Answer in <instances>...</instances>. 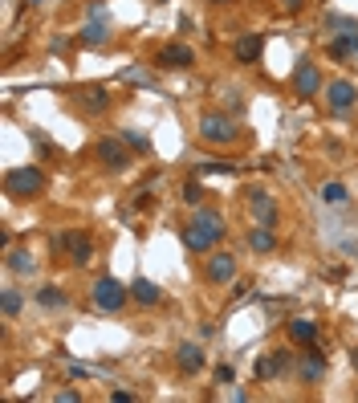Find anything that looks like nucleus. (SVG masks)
<instances>
[{
    "label": "nucleus",
    "instance_id": "obj_1",
    "mask_svg": "<svg viewBox=\"0 0 358 403\" xmlns=\"http://www.w3.org/2000/svg\"><path fill=\"white\" fill-rule=\"evenodd\" d=\"M4 192L17 196V200L41 196L45 192V172L41 167H8V172H4Z\"/></svg>",
    "mask_w": 358,
    "mask_h": 403
},
{
    "label": "nucleus",
    "instance_id": "obj_2",
    "mask_svg": "<svg viewBox=\"0 0 358 403\" xmlns=\"http://www.w3.org/2000/svg\"><path fill=\"white\" fill-rule=\"evenodd\" d=\"M127 298H131V285H123L118 277H98V281H94V306H98V310H106V313L123 310Z\"/></svg>",
    "mask_w": 358,
    "mask_h": 403
},
{
    "label": "nucleus",
    "instance_id": "obj_3",
    "mask_svg": "<svg viewBox=\"0 0 358 403\" xmlns=\"http://www.w3.org/2000/svg\"><path fill=\"white\" fill-rule=\"evenodd\" d=\"M53 249L57 253H70L74 265H90V257H94V240H90L86 232H61V236H53Z\"/></svg>",
    "mask_w": 358,
    "mask_h": 403
},
{
    "label": "nucleus",
    "instance_id": "obj_4",
    "mask_svg": "<svg viewBox=\"0 0 358 403\" xmlns=\"http://www.w3.org/2000/svg\"><path fill=\"white\" fill-rule=\"evenodd\" d=\"M200 138H204V143H216V147H220V143H232V138H236V123H232L228 114H204V118H200Z\"/></svg>",
    "mask_w": 358,
    "mask_h": 403
},
{
    "label": "nucleus",
    "instance_id": "obj_5",
    "mask_svg": "<svg viewBox=\"0 0 358 403\" xmlns=\"http://www.w3.org/2000/svg\"><path fill=\"white\" fill-rule=\"evenodd\" d=\"M94 155H98L110 172H118V167H127V163H131V143H127V138H98Z\"/></svg>",
    "mask_w": 358,
    "mask_h": 403
},
{
    "label": "nucleus",
    "instance_id": "obj_6",
    "mask_svg": "<svg viewBox=\"0 0 358 403\" xmlns=\"http://www.w3.org/2000/svg\"><path fill=\"white\" fill-rule=\"evenodd\" d=\"M293 94H297V98L322 94V70H317L313 61H297V70H293Z\"/></svg>",
    "mask_w": 358,
    "mask_h": 403
},
{
    "label": "nucleus",
    "instance_id": "obj_7",
    "mask_svg": "<svg viewBox=\"0 0 358 403\" xmlns=\"http://www.w3.org/2000/svg\"><path fill=\"white\" fill-rule=\"evenodd\" d=\"M289 366H293L289 351H273V355H265V358H257V362H253V375L268 383V379H281V375H285Z\"/></svg>",
    "mask_w": 358,
    "mask_h": 403
},
{
    "label": "nucleus",
    "instance_id": "obj_8",
    "mask_svg": "<svg viewBox=\"0 0 358 403\" xmlns=\"http://www.w3.org/2000/svg\"><path fill=\"white\" fill-rule=\"evenodd\" d=\"M249 212H253V220L265 224V228H277V220H281V212H277V204H273L268 192H249Z\"/></svg>",
    "mask_w": 358,
    "mask_h": 403
},
{
    "label": "nucleus",
    "instance_id": "obj_9",
    "mask_svg": "<svg viewBox=\"0 0 358 403\" xmlns=\"http://www.w3.org/2000/svg\"><path fill=\"white\" fill-rule=\"evenodd\" d=\"M326 102H330V110H350L358 102V90H355V82H346V78H334L330 86H326Z\"/></svg>",
    "mask_w": 358,
    "mask_h": 403
},
{
    "label": "nucleus",
    "instance_id": "obj_10",
    "mask_svg": "<svg viewBox=\"0 0 358 403\" xmlns=\"http://www.w3.org/2000/svg\"><path fill=\"white\" fill-rule=\"evenodd\" d=\"M208 281H212V285L236 281V257H232V253H212V257H208Z\"/></svg>",
    "mask_w": 358,
    "mask_h": 403
},
{
    "label": "nucleus",
    "instance_id": "obj_11",
    "mask_svg": "<svg viewBox=\"0 0 358 403\" xmlns=\"http://www.w3.org/2000/svg\"><path fill=\"white\" fill-rule=\"evenodd\" d=\"M163 70H183V65H191L196 61V53H191V45H183V41H171V45H163L159 49V57H155Z\"/></svg>",
    "mask_w": 358,
    "mask_h": 403
},
{
    "label": "nucleus",
    "instance_id": "obj_12",
    "mask_svg": "<svg viewBox=\"0 0 358 403\" xmlns=\"http://www.w3.org/2000/svg\"><path fill=\"white\" fill-rule=\"evenodd\" d=\"M4 269L17 273V277H33V273H37V257H33L29 249H8V253H4Z\"/></svg>",
    "mask_w": 358,
    "mask_h": 403
},
{
    "label": "nucleus",
    "instance_id": "obj_13",
    "mask_svg": "<svg viewBox=\"0 0 358 403\" xmlns=\"http://www.w3.org/2000/svg\"><path fill=\"white\" fill-rule=\"evenodd\" d=\"M204 351L196 347V342H179V351H176V366L183 371V375H196V371H204Z\"/></svg>",
    "mask_w": 358,
    "mask_h": 403
},
{
    "label": "nucleus",
    "instance_id": "obj_14",
    "mask_svg": "<svg viewBox=\"0 0 358 403\" xmlns=\"http://www.w3.org/2000/svg\"><path fill=\"white\" fill-rule=\"evenodd\" d=\"M261 53H265V37H261V33H249V37L236 41V61H240V65H257Z\"/></svg>",
    "mask_w": 358,
    "mask_h": 403
},
{
    "label": "nucleus",
    "instance_id": "obj_15",
    "mask_svg": "<svg viewBox=\"0 0 358 403\" xmlns=\"http://www.w3.org/2000/svg\"><path fill=\"white\" fill-rule=\"evenodd\" d=\"M131 298L138 306H159V298H163V289L151 281V277H134L131 281Z\"/></svg>",
    "mask_w": 358,
    "mask_h": 403
},
{
    "label": "nucleus",
    "instance_id": "obj_16",
    "mask_svg": "<svg viewBox=\"0 0 358 403\" xmlns=\"http://www.w3.org/2000/svg\"><path fill=\"white\" fill-rule=\"evenodd\" d=\"M322 375H326V355L322 351H306V358H302V383H322Z\"/></svg>",
    "mask_w": 358,
    "mask_h": 403
},
{
    "label": "nucleus",
    "instance_id": "obj_17",
    "mask_svg": "<svg viewBox=\"0 0 358 403\" xmlns=\"http://www.w3.org/2000/svg\"><path fill=\"white\" fill-rule=\"evenodd\" d=\"M212 245H216V236H212V232H204L200 224L183 228V249H187V253H208Z\"/></svg>",
    "mask_w": 358,
    "mask_h": 403
},
{
    "label": "nucleus",
    "instance_id": "obj_18",
    "mask_svg": "<svg viewBox=\"0 0 358 403\" xmlns=\"http://www.w3.org/2000/svg\"><path fill=\"white\" fill-rule=\"evenodd\" d=\"M191 224H200V228H204V232H212L216 240L224 236V216L216 212V208H196V212H191Z\"/></svg>",
    "mask_w": 358,
    "mask_h": 403
},
{
    "label": "nucleus",
    "instance_id": "obj_19",
    "mask_svg": "<svg viewBox=\"0 0 358 403\" xmlns=\"http://www.w3.org/2000/svg\"><path fill=\"white\" fill-rule=\"evenodd\" d=\"M289 338L302 342V347H313V342H317V322H310V318H293V322H289Z\"/></svg>",
    "mask_w": 358,
    "mask_h": 403
},
{
    "label": "nucleus",
    "instance_id": "obj_20",
    "mask_svg": "<svg viewBox=\"0 0 358 403\" xmlns=\"http://www.w3.org/2000/svg\"><path fill=\"white\" fill-rule=\"evenodd\" d=\"M249 249H253V253H273V249H277V236H273V228L257 224V228L249 232Z\"/></svg>",
    "mask_w": 358,
    "mask_h": 403
},
{
    "label": "nucleus",
    "instance_id": "obj_21",
    "mask_svg": "<svg viewBox=\"0 0 358 403\" xmlns=\"http://www.w3.org/2000/svg\"><path fill=\"white\" fill-rule=\"evenodd\" d=\"M82 106H86V110H94V114H102V110L110 106V94H106V86L82 90Z\"/></svg>",
    "mask_w": 358,
    "mask_h": 403
},
{
    "label": "nucleus",
    "instance_id": "obj_22",
    "mask_svg": "<svg viewBox=\"0 0 358 403\" xmlns=\"http://www.w3.org/2000/svg\"><path fill=\"white\" fill-rule=\"evenodd\" d=\"M350 53H358V29L355 33H338L330 41V57H350Z\"/></svg>",
    "mask_w": 358,
    "mask_h": 403
},
{
    "label": "nucleus",
    "instance_id": "obj_23",
    "mask_svg": "<svg viewBox=\"0 0 358 403\" xmlns=\"http://www.w3.org/2000/svg\"><path fill=\"white\" fill-rule=\"evenodd\" d=\"M37 302H41L45 310H61V306H70V298H65L57 285H41V289H37Z\"/></svg>",
    "mask_w": 358,
    "mask_h": 403
},
{
    "label": "nucleus",
    "instance_id": "obj_24",
    "mask_svg": "<svg viewBox=\"0 0 358 403\" xmlns=\"http://www.w3.org/2000/svg\"><path fill=\"white\" fill-rule=\"evenodd\" d=\"M350 200V192H346V183H338V179H330V183H322V204H346Z\"/></svg>",
    "mask_w": 358,
    "mask_h": 403
},
{
    "label": "nucleus",
    "instance_id": "obj_25",
    "mask_svg": "<svg viewBox=\"0 0 358 403\" xmlns=\"http://www.w3.org/2000/svg\"><path fill=\"white\" fill-rule=\"evenodd\" d=\"M102 41H106V21H102V17L90 21L86 29L78 33V45H102Z\"/></svg>",
    "mask_w": 358,
    "mask_h": 403
},
{
    "label": "nucleus",
    "instance_id": "obj_26",
    "mask_svg": "<svg viewBox=\"0 0 358 403\" xmlns=\"http://www.w3.org/2000/svg\"><path fill=\"white\" fill-rule=\"evenodd\" d=\"M21 306H25L21 289H4V293H0V313H4V318H17V313H21Z\"/></svg>",
    "mask_w": 358,
    "mask_h": 403
},
{
    "label": "nucleus",
    "instance_id": "obj_27",
    "mask_svg": "<svg viewBox=\"0 0 358 403\" xmlns=\"http://www.w3.org/2000/svg\"><path fill=\"white\" fill-rule=\"evenodd\" d=\"M204 200V183L200 179H187L183 183V204H200Z\"/></svg>",
    "mask_w": 358,
    "mask_h": 403
},
{
    "label": "nucleus",
    "instance_id": "obj_28",
    "mask_svg": "<svg viewBox=\"0 0 358 403\" xmlns=\"http://www.w3.org/2000/svg\"><path fill=\"white\" fill-rule=\"evenodd\" d=\"M123 82H134V86H155V78L147 70H123Z\"/></svg>",
    "mask_w": 358,
    "mask_h": 403
},
{
    "label": "nucleus",
    "instance_id": "obj_29",
    "mask_svg": "<svg viewBox=\"0 0 358 403\" xmlns=\"http://www.w3.org/2000/svg\"><path fill=\"white\" fill-rule=\"evenodd\" d=\"M123 138L131 143L134 151H147V147H151V143H147V134H138V131H127V134H123Z\"/></svg>",
    "mask_w": 358,
    "mask_h": 403
},
{
    "label": "nucleus",
    "instance_id": "obj_30",
    "mask_svg": "<svg viewBox=\"0 0 358 403\" xmlns=\"http://www.w3.org/2000/svg\"><path fill=\"white\" fill-rule=\"evenodd\" d=\"M200 172H204V176H212V172H220V176H232V163H204Z\"/></svg>",
    "mask_w": 358,
    "mask_h": 403
},
{
    "label": "nucleus",
    "instance_id": "obj_31",
    "mask_svg": "<svg viewBox=\"0 0 358 403\" xmlns=\"http://www.w3.org/2000/svg\"><path fill=\"white\" fill-rule=\"evenodd\" d=\"M232 379H236V371H232L228 362H220V366H216V383H232Z\"/></svg>",
    "mask_w": 358,
    "mask_h": 403
},
{
    "label": "nucleus",
    "instance_id": "obj_32",
    "mask_svg": "<svg viewBox=\"0 0 358 403\" xmlns=\"http://www.w3.org/2000/svg\"><path fill=\"white\" fill-rule=\"evenodd\" d=\"M110 400L114 403H134V391H123V387H118V391H110Z\"/></svg>",
    "mask_w": 358,
    "mask_h": 403
},
{
    "label": "nucleus",
    "instance_id": "obj_33",
    "mask_svg": "<svg viewBox=\"0 0 358 403\" xmlns=\"http://www.w3.org/2000/svg\"><path fill=\"white\" fill-rule=\"evenodd\" d=\"M281 4H285V8H289V12H297V8H302V4H306V0H281Z\"/></svg>",
    "mask_w": 358,
    "mask_h": 403
},
{
    "label": "nucleus",
    "instance_id": "obj_34",
    "mask_svg": "<svg viewBox=\"0 0 358 403\" xmlns=\"http://www.w3.org/2000/svg\"><path fill=\"white\" fill-rule=\"evenodd\" d=\"M350 366H355V371H358V347H355V351H350Z\"/></svg>",
    "mask_w": 358,
    "mask_h": 403
},
{
    "label": "nucleus",
    "instance_id": "obj_35",
    "mask_svg": "<svg viewBox=\"0 0 358 403\" xmlns=\"http://www.w3.org/2000/svg\"><path fill=\"white\" fill-rule=\"evenodd\" d=\"M25 4H37V0H25Z\"/></svg>",
    "mask_w": 358,
    "mask_h": 403
},
{
    "label": "nucleus",
    "instance_id": "obj_36",
    "mask_svg": "<svg viewBox=\"0 0 358 403\" xmlns=\"http://www.w3.org/2000/svg\"><path fill=\"white\" fill-rule=\"evenodd\" d=\"M212 4H224V0H212Z\"/></svg>",
    "mask_w": 358,
    "mask_h": 403
}]
</instances>
